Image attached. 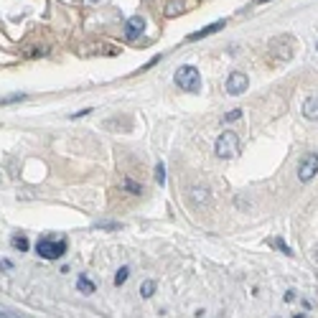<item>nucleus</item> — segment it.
<instances>
[{"label": "nucleus", "instance_id": "nucleus-1", "mask_svg": "<svg viewBox=\"0 0 318 318\" xmlns=\"http://www.w3.org/2000/svg\"><path fill=\"white\" fill-rule=\"evenodd\" d=\"M67 239L64 237H41L38 244H36V252L41 254L44 260H59L67 254Z\"/></svg>", "mask_w": 318, "mask_h": 318}, {"label": "nucleus", "instance_id": "nucleus-2", "mask_svg": "<svg viewBox=\"0 0 318 318\" xmlns=\"http://www.w3.org/2000/svg\"><path fill=\"white\" fill-rule=\"evenodd\" d=\"M173 81L178 89H186V92H199L201 89V74L196 67H178L176 74H173Z\"/></svg>", "mask_w": 318, "mask_h": 318}, {"label": "nucleus", "instance_id": "nucleus-3", "mask_svg": "<svg viewBox=\"0 0 318 318\" xmlns=\"http://www.w3.org/2000/svg\"><path fill=\"white\" fill-rule=\"evenodd\" d=\"M214 151L219 158H237L239 151H242V145H239V135L237 133H222L217 138V145H214Z\"/></svg>", "mask_w": 318, "mask_h": 318}, {"label": "nucleus", "instance_id": "nucleus-4", "mask_svg": "<svg viewBox=\"0 0 318 318\" xmlns=\"http://www.w3.org/2000/svg\"><path fill=\"white\" fill-rule=\"evenodd\" d=\"M316 173H318V153H306L301 165H298V178L303 183H308L316 178Z\"/></svg>", "mask_w": 318, "mask_h": 318}, {"label": "nucleus", "instance_id": "nucleus-5", "mask_svg": "<svg viewBox=\"0 0 318 318\" xmlns=\"http://www.w3.org/2000/svg\"><path fill=\"white\" fill-rule=\"evenodd\" d=\"M249 87V79L244 72H232L229 79H227V92L232 97H237V94H244V89Z\"/></svg>", "mask_w": 318, "mask_h": 318}, {"label": "nucleus", "instance_id": "nucleus-6", "mask_svg": "<svg viewBox=\"0 0 318 318\" xmlns=\"http://www.w3.org/2000/svg\"><path fill=\"white\" fill-rule=\"evenodd\" d=\"M145 31V20L143 15H133V18H127V23H125V38L127 41H138Z\"/></svg>", "mask_w": 318, "mask_h": 318}, {"label": "nucleus", "instance_id": "nucleus-7", "mask_svg": "<svg viewBox=\"0 0 318 318\" xmlns=\"http://www.w3.org/2000/svg\"><path fill=\"white\" fill-rule=\"evenodd\" d=\"M303 117L311 120V122L318 120V97H306V102H303Z\"/></svg>", "mask_w": 318, "mask_h": 318}, {"label": "nucleus", "instance_id": "nucleus-8", "mask_svg": "<svg viewBox=\"0 0 318 318\" xmlns=\"http://www.w3.org/2000/svg\"><path fill=\"white\" fill-rule=\"evenodd\" d=\"M227 23L224 20H217V23H211V26H206V28H201V31H196V33H191L186 41H199V38H206V36H211V33H217V31H222Z\"/></svg>", "mask_w": 318, "mask_h": 318}, {"label": "nucleus", "instance_id": "nucleus-9", "mask_svg": "<svg viewBox=\"0 0 318 318\" xmlns=\"http://www.w3.org/2000/svg\"><path fill=\"white\" fill-rule=\"evenodd\" d=\"M77 288H79V290H81L84 295H92V293L97 290V288H94V283H92L89 278H84V275H81V278L77 280Z\"/></svg>", "mask_w": 318, "mask_h": 318}, {"label": "nucleus", "instance_id": "nucleus-10", "mask_svg": "<svg viewBox=\"0 0 318 318\" xmlns=\"http://www.w3.org/2000/svg\"><path fill=\"white\" fill-rule=\"evenodd\" d=\"M127 278H130V267L125 265V267H120V270H117V275H115V285H117V288H120V285H125V283H127Z\"/></svg>", "mask_w": 318, "mask_h": 318}, {"label": "nucleus", "instance_id": "nucleus-11", "mask_svg": "<svg viewBox=\"0 0 318 318\" xmlns=\"http://www.w3.org/2000/svg\"><path fill=\"white\" fill-rule=\"evenodd\" d=\"M153 293H156V280H145L140 285V295H143V298H151Z\"/></svg>", "mask_w": 318, "mask_h": 318}, {"label": "nucleus", "instance_id": "nucleus-12", "mask_svg": "<svg viewBox=\"0 0 318 318\" xmlns=\"http://www.w3.org/2000/svg\"><path fill=\"white\" fill-rule=\"evenodd\" d=\"M10 244H13L18 252H28V239H26V237H18V235H15V237L10 239Z\"/></svg>", "mask_w": 318, "mask_h": 318}, {"label": "nucleus", "instance_id": "nucleus-13", "mask_svg": "<svg viewBox=\"0 0 318 318\" xmlns=\"http://www.w3.org/2000/svg\"><path fill=\"white\" fill-rule=\"evenodd\" d=\"M122 186H125V188H130V194H143V186H138V183H135V181H130V178H125V181H122Z\"/></svg>", "mask_w": 318, "mask_h": 318}, {"label": "nucleus", "instance_id": "nucleus-14", "mask_svg": "<svg viewBox=\"0 0 318 318\" xmlns=\"http://www.w3.org/2000/svg\"><path fill=\"white\" fill-rule=\"evenodd\" d=\"M156 181H158L160 186L165 183V165H163V163H158V165H156Z\"/></svg>", "mask_w": 318, "mask_h": 318}, {"label": "nucleus", "instance_id": "nucleus-15", "mask_svg": "<svg viewBox=\"0 0 318 318\" xmlns=\"http://www.w3.org/2000/svg\"><path fill=\"white\" fill-rule=\"evenodd\" d=\"M239 117H242V110H232V112H227V115H224V120H227V122H235V120H239Z\"/></svg>", "mask_w": 318, "mask_h": 318}, {"label": "nucleus", "instance_id": "nucleus-16", "mask_svg": "<svg viewBox=\"0 0 318 318\" xmlns=\"http://www.w3.org/2000/svg\"><path fill=\"white\" fill-rule=\"evenodd\" d=\"M275 244H278V249H280V252H285L288 257H290V254H293V249H290V247H288V244H285L283 239H275Z\"/></svg>", "mask_w": 318, "mask_h": 318}, {"label": "nucleus", "instance_id": "nucleus-17", "mask_svg": "<svg viewBox=\"0 0 318 318\" xmlns=\"http://www.w3.org/2000/svg\"><path fill=\"white\" fill-rule=\"evenodd\" d=\"M13 316H18V313H13L8 308H0V318H13Z\"/></svg>", "mask_w": 318, "mask_h": 318}, {"label": "nucleus", "instance_id": "nucleus-18", "mask_svg": "<svg viewBox=\"0 0 318 318\" xmlns=\"http://www.w3.org/2000/svg\"><path fill=\"white\" fill-rule=\"evenodd\" d=\"M0 267H3V270H10L13 262H10V260H0Z\"/></svg>", "mask_w": 318, "mask_h": 318}, {"label": "nucleus", "instance_id": "nucleus-19", "mask_svg": "<svg viewBox=\"0 0 318 318\" xmlns=\"http://www.w3.org/2000/svg\"><path fill=\"white\" fill-rule=\"evenodd\" d=\"M92 110H81V112H77V115H72V120H79V117H84V115H89Z\"/></svg>", "mask_w": 318, "mask_h": 318}, {"label": "nucleus", "instance_id": "nucleus-20", "mask_svg": "<svg viewBox=\"0 0 318 318\" xmlns=\"http://www.w3.org/2000/svg\"><path fill=\"white\" fill-rule=\"evenodd\" d=\"M285 301H288V303H290V301H295V293H293V290H288V293H285Z\"/></svg>", "mask_w": 318, "mask_h": 318}, {"label": "nucleus", "instance_id": "nucleus-21", "mask_svg": "<svg viewBox=\"0 0 318 318\" xmlns=\"http://www.w3.org/2000/svg\"><path fill=\"white\" fill-rule=\"evenodd\" d=\"M313 260H316V262H318V247H316V249H313Z\"/></svg>", "mask_w": 318, "mask_h": 318}]
</instances>
